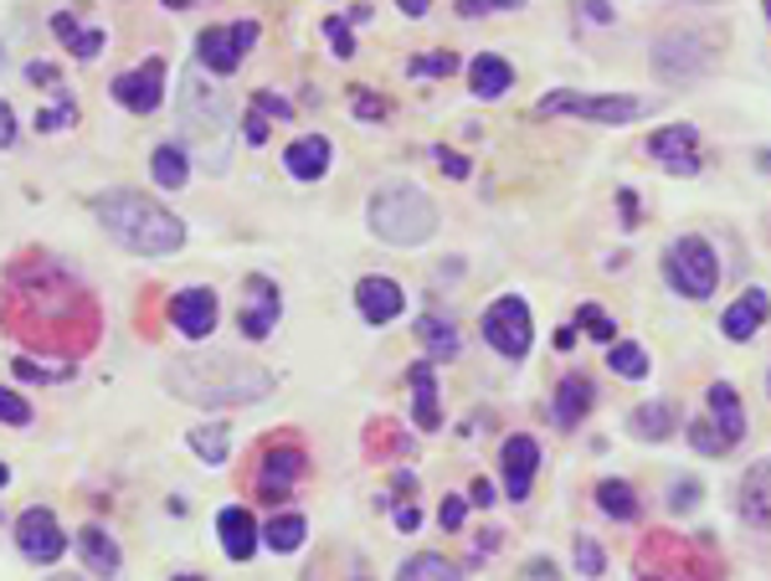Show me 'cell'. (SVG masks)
Here are the masks:
<instances>
[{
  "label": "cell",
  "instance_id": "cell-1",
  "mask_svg": "<svg viewBox=\"0 0 771 581\" xmlns=\"http://www.w3.org/2000/svg\"><path fill=\"white\" fill-rule=\"evenodd\" d=\"M0 319L21 345L31 350H62V356H83L98 340V304L67 268L27 257L6 273V294H0Z\"/></svg>",
  "mask_w": 771,
  "mask_h": 581
},
{
  "label": "cell",
  "instance_id": "cell-2",
  "mask_svg": "<svg viewBox=\"0 0 771 581\" xmlns=\"http://www.w3.org/2000/svg\"><path fill=\"white\" fill-rule=\"evenodd\" d=\"M170 391L196 406H247L273 391V376L232 350H222V356L207 350V356H186L170 366Z\"/></svg>",
  "mask_w": 771,
  "mask_h": 581
},
{
  "label": "cell",
  "instance_id": "cell-3",
  "mask_svg": "<svg viewBox=\"0 0 771 581\" xmlns=\"http://www.w3.org/2000/svg\"><path fill=\"white\" fill-rule=\"evenodd\" d=\"M93 211H98V222H104L129 253L165 257V253H180V247H186V226H180L176 211H165L160 201H149V196H139V191H104L93 201Z\"/></svg>",
  "mask_w": 771,
  "mask_h": 581
},
{
  "label": "cell",
  "instance_id": "cell-4",
  "mask_svg": "<svg viewBox=\"0 0 771 581\" xmlns=\"http://www.w3.org/2000/svg\"><path fill=\"white\" fill-rule=\"evenodd\" d=\"M180 129H186V145L207 160V170L222 176L232 108H226V88H216L207 73H186V77H180Z\"/></svg>",
  "mask_w": 771,
  "mask_h": 581
},
{
  "label": "cell",
  "instance_id": "cell-5",
  "mask_svg": "<svg viewBox=\"0 0 771 581\" xmlns=\"http://www.w3.org/2000/svg\"><path fill=\"white\" fill-rule=\"evenodd\" d=\"M371 232L381 242H391V247H422L437 232V207L416 186L391 180V186H381L371 196Z\"/></svg>",
  "mask_w": 771,
  "mask_h": 581
},
{
  "label": "cell",
  "instance_id": "cell-6",
  "mask_svg": "<svg viewBox=\"0 0 771 581\" xmlns=\"http://www.w3.org/2000/svg\"><path fill=\"white\" fill-rule=\"evenodd\" d=\"M664 278L684 298H710L715 284H720V257H715V247L705 237H679L668 242L664 253Z\"/></svg>",
  "mask_w": 771,
  "mask_h": 581
},
{
  "label": "cell",
  "instance_id": "cell-7",
  "mask_svg": "<svg viewBox=\"0 0 771 581\" xmlns=\"http://www.w3.org/2000/svg\"><path fill=\"white\" fill-rule=\"evenodd\" d=\"M648 98H633V93H546L535 114H577V119L592 124H627L648 114Z\"/></svg>",
  "mask_w": 771,
  "mask_h": 581
},
{
  "label": "cell",
  "instance_id": "cell-8",
  "mask_svg": "<svg viewBox=\"0 0 771 581\" xmlns=\"http://www.w3.org/2000/svg\"><path fill=\"white\" fill-rule=\"evenodd\" d=\"M263 36V27L257 21H232V27H207L201 36H196V57H201V67L216 77H232L242 67V57L253 52V42Z\"/></svg>",
  "mask_w": 771,
  "mask_h": 581
},
{
  "label": "cell",
  "instance_id": "cell-9",
  "mask_svg": "<svg viewBox=\"0 0 771 581\" xmlns=\"http://www.w3.org/2000/svg\"><path fill=\"white\" fill-rule=\"evenodd\" d=\"M530 335H535V325H530V304H525L519 294L494 298L489 314H484V340H489L494 350H499V356L525 360V350H530Z\"/></svg>",
  "mask_w": 771,
  "mask_h": 581
},
{
  "label": "cell",
  "instance_id": "cell-10",
  "mask_svg": "<svg viewBox=\"0 0 771 581\" xmlns=\"http://www.w3.org/2000/svg\"><path fill=\"white\" fill-rule=\"evenodd\" d=\"M705 67H710V46L699 31H668L653 46V73L664 83H695Z\"/></svg>",
  "mask_w": 771,
  "mask_h": 581
},
{
  "label": "cell",
  "instance_id": "cell-11",
  "mask_svg": "<svg viewBox=\"0 0 771 581\" xmlns=\"http://www.w3.org/2000/svg\"><path fill=\"white\" fill-rule=\"evenodd\" d=\"M15 546H21V556H31V561H42V567H46V561H57L73 540H67V530L57 525L52 509L36 505V509H27V515L15 520Z\"/></svg>",
  "mask_w": 771,
  "mask_h": 581
},
{
  "label": "cell",
  "instance_id": "cell-12",
  "mask_svg": "<svg viewBox=\"0 0 771 581\" xmlns=\"http://www.w3.org/2000/svg\"><path fill=\"white\" fill-rule=\"evenodd\" d=\"M114 98H119L129 114H155L165 98V57H145L139 67L114 77Z\"/></svg>",
  "mask_w": 771,
  "mask_h": 581
},
{
  "label": "cell",
  "instance_id": "cell-13",
  "mask_svg": "<svg viewBox=\"0 0 771 581\" xmlns=\"http://www.w3.org/2000/svg\"><path fill=\"white\" fill-rule=\"evenodd\" d=\"M309 468V458H304V447L294 443H273L263 453V468H257V489H263V499H288V489H294V478Z\"/></svg>",
  "mask_w": 771,
  "mask_h": 581
},
{
  "label": "cell",
  "instance_id": "cell-14",
  "mask_svg": "<svg viewBox=\"0 0 771 581\" xmlns=\"http://www.w3.org/2000/svg\"><path fill=\"white\" fill-rule=\"evenodd\" d=\"M648 155L664 160L674 176H699V135L695 124H674V129H658L648 139Z\"/></svg>",
  "mask_w": 771,
  "mask_h": 581
},
{
  "label": "cell",
  "instance_id": "cell-15",
  "mask_svg": "<svg viewBox=\"0 0 771 581\" xmlns=\"http://www.w3.org/2000/svg\"><path fill=\"white\" fill-rule=\"evenodd\" d=\"M499 468H505V499H525L535 468H540V443L525 437V433L505 437V447H499Z\"/></svg>",
  "mask_w": 771,
  "mask_h": 581
},
{
  "label": "cell",
  "instance_id": "cell-16",
  "mask_svg": "<svg viewBox=\"0 0 771 581\" xmlns=\"http://www.w3.org/2000/svg\"><path fill=\"white\" fill-rule=\"evenodd\" d=\"M170 319L186 340H207L211 329H216V294L211 288H180L170 298Z\"/></svg>",
  "mask_w": 771,
  "mask_h": 581
},
{
  "label": "cell",
  "instance_id": "cell-17",
  "mask_svg": "<svg viewBox=\"0 0 771 581\" xmlns=\"http://www.w3.org/2000/svg\"><path fill=\"white\" fill-rule=\"evenodd\" d=\"M278 288L267 284V278H253L247 284V304H242L237 314V329L247 335V340H263V335H273V325H278Z\"/></svg>",
  "mask_w": 771,
  "mask_h": 581
},
{
  "label": "cell",
  "instance_id": "cell-18",
  "mask_svg": "<svg viewBox=\"0 0 771 581\" xmlns=\"http://www.w3.org/2000/svg\"><path fill=\"white\" fill-rule=\"evenodd\" d=\"M767 314H771L767 288H746V294L726 309V319H720V335H726V340H751V335L767 325Z\"/></svg>",
  "mask_w": 771,
  "mask_h": 581
},
{
  "label": "cell",
  "instance_id": "cell-19",
  "mask_svg": "<svg viewBox=\"0 0 771 581\" xmlns=\"http://www.w3.org/2000/svg\"><path fill=\"white\" fill-rule=\"evenodd\" d=\"M356 304L360 314L371 319V325H391L401 314V304H406V294H401L397 278H360L356 284Z\"/></svg>",
  "mask_w": 771,
  "mask_h": 581
},
{
  "label": "cell",
  "instance_id": "cell-20",
  "mask_svg": "<svg viewBox=\"0 0 771 581\" xmlns=\"http://www.w3.org/2000/svg\"><path fill=\"white\" fill-rule=\"evenodd\" d=\"M216 536H222V551L232 556V561H247V556L257 551V540H263V530H257V520L247 515V509H222L216 515Z\"/></svg>",
  "mask_w": 771,
  "mask_h": 581
},
{
  "label": "cell",
  "instance_id": "cell-21",
  "mask_svg": "<svg viewBox=\"0 0 771 581\" xmlns=\"http://www.w3.org/2000/svg\"><path fill=\"white\" fill-rule=\"evenodd\" d=\"M741 520L757 525V530H771V458L746 468L741 478Z\"/></svg>",
  "mask_w": 771,
  "mask_h": 581
},
{
  "label": "cell",
  "instance_id": "cell-22",
  "mask_svg": "<svg viewBox=\"0 0 771 581\" xmlns=\"http://www.w3.org/2000/svg\"><path fill=\"white\" fill-rule=\"evenodd\" d=\"M705 402H710V422L720 427V437L736 447L746 437V412H741V397H736V387H730V381H715V387L705 391Z\"/></svg>",
  "mask_w": 771,
  "mask_h": 581
},
{
  "label": "cell",
  "instance_id": "cell-23",
  "mask_svg": "<svg viewBox=\"0 0 771 581\" xmlns=\"http://www.w3.org/2000/svg\"><path fill=\"white\" fill-rule=\"evenodd\" d=\"M329 139L325 135H304V139H294L288 145V155H283V165H288V176L294 180H319L329 170Z\"/></svg>",
  "mask_w": 771,
  "mask_h": 581
},
{
  "label": "cell",
  "instance_id": "cell-24",
  "mask_svg": "<svg viewBox=\"0 0 771 581\" xmlns=\"http://www.w3.org/2000/svg\"><path fill=\"white\" fill-rule=\"evenodd\" d=\"M509 83H515V67H509L499 52H478V57L468 62V88H474L478 98H499Z\"/></svg>",
  "mask_w": 771,
  "mask_h": 581
},
{
  "label": "cell",
  "instance_id": "cell-25",
  "mask_svg": "<svg viewBox=\"0 0 771 581\" xmlns=\"http://www.w3.org/2000/svg\"><path fill=\"white\" fill-rule=\"evenodd\" d=\"M592 402H596V391L587 376H561V387H556V422H561V427H577Z\"/></svg>",
  "mask_w": 771,
  "mask_h": 581
},
{
  "label": "cell",
  "instance_id": "cell-26",
  "mask_svg": "<svg viewBox=\"0 0 771 581\" xmlns=\"http://www.w3.org/2000/svg\"><path fill=\"white\" fill-rule=\"evenodd\" d=\"M416 340H422L427 360L458 356V329H453V319H443V314H422V319H416Z\"/></svg>",
  "mask_w": 771,
  "mask_h": 581
},
{
  "label": "cell",
  "instance_id": "cell-27",
  "mask_svg": "<svg viewBox=\"0 0 771 581\" xmlns=\"http://www.w3.org/2000/svg\"><path fill=\"white\" fill-rule=\"evenodd\" d=\"M406 381H412V391H416V427L437 433V427H443V412H437V376H432V360L427 366H412Z\"/></svg>",
  "mask_w": 771,
  "mask_h": 581
},
{
  "label": "cell",
  "instance_id": "cell-28",
  "mask_svg": "<svg viewBox=\"0 0 771 581\" xmlns=\"http://www.w3.org/2000/svg\"><path fill=\"white\" fill-rule=\"evenodd\" d=\"M77 551H83L88 571H98V577H114V571H119V546H114V536L98 530V525H88V530L77 536Z\"/></svg>",
  "mask_w": 771,
  "mask_h": 581
},
{
  "label": "cell",
  "instance_id": "cell-29",
  "mask_svg": "<svg viewBox=\"0 0 771 581\" xmlns=\"http://www.w3.org/2000/svg\"><path fill=\"white\" fill-rule=\"evenodd\" d=\"M149 176L160 180L165 191H180L186 180H191V155L180 145H160L155 155H149Z\"/></svg>",
  "mask_w": 771,
  "mask_h": 581
},
{
  "label": "cell",
  "instance_id": "cell-30",
  "mask_svg": "<svg viewBox=\"0 0 771 581\" xmlns=\"http://www.w3.org/2000/svg\"><path fill=\"white\" fill-rule=\"evenodd\" d=\"M52 31H57V42L73 46V57H98V52H104V31H83L73 11L52 15Z\"/></svg>",
  "mask_w": 771,
  "mask_h": 581
},
{
  "label": "cell",
  "instance_id": "cell-31",
  "mask_svg": "<svg viewBox=\"0 0 771 581\" xmlns=\"http://www.w3.org/2000/svg\"><path fill=\"white\" fill-rule=\"evenodd\" d=\"M596 505H602V515H612V520H638V494H633V484H623V478H602V484H596Z\"/></svg>",
  "mask_w": 771,
  "mask_h": 581
},
{
  "label": "cell",
  "instance_id": "cell-32",
  "mask_svg": "<svg viewBox=\"0 0 771 581\" xmlns=\"http://www.w3.org/2000/svg\"><path fill=\"white\" fill-rule=\"evenodd\" d=\"M397 581H463V571L447 561V556H437V551H422V556H412L406 567L397 571Z\"/></svg>",
  "mask_w": 771,
  "mask_h": 581
},
{
  "label": "cell",
  "instance_id": "cell-33",
  "mask_svg": "<svg viewBox=\"0 0 771 581\" xmlns=\"http://www.w3.org/2000/svg\"><path fill=\"white\" fill-rule=\"evenodd\" d=\"M186 443L196 447V458L201 463H222L226 447H232V427H226V422H201V427H191Z\"/></svg>",
  "mask_w": 771,
  "mask_h": 581
},
{
  "label": "cell",
  "instance_id": "cell-34",
  "mask_svg": "<svg viewBox=\"0 0 771 581\" xmlns=\"http://www.w3.org/2000/svg\"><path fill=\"white\" fill-rule=\"evenodd\" d=\"M627 427H633V437H648V443H658V437L674 433V406H664V402L638 406V412L627 418Z\"/></svg>",
  "mask_w": 771,
  "mask_h": 581
},
{
  "label": "cell",
  "instance_id": "cell-35",
  "mask_svg": "<svg viewBox=\"0 0 771 581\" xmlns=\"http://www.w3.org/2000/svg\"><path fill=\"white\" fill-rule=\"evenodd\" d=\"M304 536H309L304 515H273V520L263 525V540L273 546V551H298V546H304Z\"/></svg>",
  "mask_w": 771,
  "mask_h": 581
},
{
  "label": "cell",
  "instance_id": "cell-36",
  "mask_svg": "<svg viewBox=\"0 0 771 581\" xmlns=\"http://www.w3.org/2000/svg\"><path fill=\"white\" fill-rule=\"evenodd\" d=\"M608 366L623 376V381H643V376H648V350H643V345H612Z\"/></svg>",
  "mask_w": 771,
  "mask_h": 581
},
{
  "label": "cell",
  "instance_id": "cell-37",
  "mask_svg": "<svg viewBox=\"0 0 771 581\" xmlns=\"http://www.w3.org/2000/svg\"><path fill=\"white\" fill-rule=\"evenodd\" d=\"M689 443H695L699 453H726V447H730L710 418H695V422H689Z\"/></svg>",
  "mask_w": 771,
  "mask_h": 581
},
{
  "label": "cell",
  "instance_id": "cell-38",
  "mask_svg": "<svg viewBox=\"0 0 771 581\" xmlns=\"http://www.w3.org/2000/svg\"><path fill=\"white\" fill-rule=\"evenodd\" d=\"M0 422H11V427H27V422H31V406H27L21 391L0 387Z\"/></svg>",
  "mask_w": 771,
  "mask_h": 581
},
{
  "label": "cell",
  "instance_id": "cell-39",
  "mask_svg": "<svg viewBox=\"0 0 771 581\" xmlns=\"http://www.w3.org/2000/svg\"><path fill=\"white\" fill-rule=\"evenodd\" d=\"M577 325L587 329L592 340H612V335H617V329H612V319L596 309V304H581V309H577Z\"/></svg>",
  "mask_w": 771,
  "mask_h": 581
},
{
  "label": "cell",
  "instance_id": "cell-40",
  "mask_svg": "<svg viewBox=\"0 0 771 581\" xmlns=\"http://www.w3.org/2000/svg\"><path fill=\"white\" fill-rule=\"evenodd\" d=\"M577 571L581 577H602L608 571V556H602L596 540H577Z\"/></svg>",
  "mask_w": 771,
  "mask_h": 581
},
{
  "label": "cell",
  "instance_id": "cell-41",
  "mask_svg": "<svg viewBox=\"0 0 771 581\" xmlns=\"http://www.w3.org/2000/svg\"><path fill=\"white\" fill-rule=\"evenodd\" d=\"M453 67H458V62L447 57V52H432V57H412V62H406V73H412V77H443V73H453Z\"/></svg>",
  "mask_w": 771,
  "mask_h": 581
},
{
  "label": "cell",
  "instance_id": "cell-42",
  "mask_svg": "<svg viewBox=\"0 0 771 581\" xmlns=\"http://www.w3.org/2000/svg\"><path fill=\"white\" fill-rule=\"evenodd\" d=\"M695 505H699V484L695 478H679V484L668 489V509H679L684 515V509H695Z\"/></svg>",
  "mask_w": 771,
  "mask_h": 581
},
{
  "label": "cell",
  "instance_id": "cell-43",
  "mask_svg": "<svg viewBox=\"0 0 771 581\" xmlns=\"http://www.w3.org/2000/svg\"><path fill=\"white\" fill-rule=\"evenodd\" d=\"M325 31H329V42H335V52H340V57H350V52H356V36H350V27H345L340 15H325Z\"/></svg>",
  "mask_w": 771,
  "mask_h": 581
},
{
  "label": "cell",
  "instance_id": "cell-44",
  "mask_svg": "<svg viewBox=\"0 0 771 581\" xmlns=\"http://www.w3.org/2000/svg\"><path fill=\"white\" fill-rule=\"evenodd\" d=\"M427 155H432V160H437V165H443V170H447V176H453V180H463V176H468V160H463V155H453V149H447V145H432Z\"/></svg>",
  "mask_w": 771,
  "mask_h": 581
},
{
  "label": "cell",
  "instance_id": "cell-45",
  "mask_svg": "<svg viewBox=\"0 0 771 581\" xmlns=\"http://www.w3.org/2000/svg\"><path fill=\"white\" fill-rule=\"evenodd\" d=\"M463 515H468V505H463L458 494H453V499H443V515H437V520H443V530H458Z\"/></svg>",
  "mask_w": 771,
  "mask_h": 581
},
{
  "label": "cell",
  "instance_id": "cell-46",
  "mask_svg": "<svg viewBox=\"0 0 771 581\" xmlns=\"http://www.w3.org/2000/svg\"><path fill=\"white\" fill-rule=\"evenodd\" d=\"M356 114H366V119H385V104L376 98V93L356 88Z\"/></svg>",
  "mask_w": 771,
  "mask_h": 581
},
{
  "label": "cell",
  "instance_id": "cell-47",
  "mask_svg": "<svg viewBox=\"0 0 771 581\" xmlns=\"http://www.w3.org/2000/svg\"><path fill=\"white\" fill-rule=\"evenodd\" d=\"M253 108H257V114H278V119H288V114H294V108L283 104L278 93H257V98H253Z\"/></svg>",
  "mask_w": 771,
  "mask_h": 581
},
{
  "label": "cell",
  "instance_id": "cell-48",
  "mask_svg": "<svg viewBox=\"0 0 771 581\" xmlns=\"http://www.w3.org/2000/svg\"><path fill=\"white\" fill-rule=\"evenodd\" d=\"M242 139H247V145H263V139H267V119L257 114V108L247 114V124H242Z\"/></svg>",
  "mask_w": 771,
  "mask_h": 581
},
{
  "label": "cell",
  "instance_id": "cell-49",
  "mask_svg": "<svg viewBox=\"0 0 771 581\" xmlns=\"http://www.w3.org/2000/svg\"><path fill=\"white\" fill-rule=\"evenodd\" d=\"M15 145V114H11V104L0 98V149H11Z\"/></svg>",
  "mask_w": 771,
  "mask_h": 581
},
{
  "label": "cell",
  "instance_id": "cell-50",
  "mask_svg": "<svg viewBox=\"0 0 771 581\" xmlns=\"http://www.w3.org/2000/svg\"><path fill=\"white\" fill-rule=\"evenodd\" d=\"M416 525H422V509H397V530H416Z\"/></svg>",
  "mask_w": 771,
  "mask_h": 581
},
{
  "label": "cell",
  "instance_id": "cell-51",
  "mask_svg": "<svg viewBox=\"0 0 771 581\" xmlns=\"http://www.w3.org/2000/svg\"><path fill=\"white\" fill-rule=\"evenodd\" d=\"M27 77H31V83H57V73H52L46 62H31V67H27Z\"/></svg>",
  "mask_w": 771,
  "mask_h": 581
},
{
  "label": "cell",
  "instance_id": "cell-52",
  "mask_svg": "<svg viewBox=\"0 0 771 581\" xmlns=\"http://www.w3.org/2000/svg\"><path fill=\"white\" fill-rule=\"evenodd\" d=\"M474 505H494V484H489V478H478V484H474Z\"/></svg>",
  "mask_w": 771,
  "mask_h": 581
},
{
  "label": "cell",
  "instance_id": "cell-53",
  "mask_svg": "<svg viewBox=\"0 0 771 581\" xmlns=\"http://www.w3.org/2000/svg\"><path fill=\"white\" fill-rule=\"evenodd\" d=\"M617 201H623V216H627V222H638V196H633V191H623V196H617Z\"/></svg>",
  "mask_w": 771,
  "mask_h": 581
},
{
  "label": "cell",
  "instance_id": "cell-54",
  "mask_svg": "<svg viewBox=\"0 0 771 581\" xmlns=\"http://www.w3.org/2000/svg\"><path fill=\"white\" fill-rule=\"evenodd\" d=\"M6 484H11V468H6V463H0V489H6Z\"/></svg>",
  "mask_w": 771,
  "mask_h": 581
},
{
  "label": "cell",
  "instance_id": "cell-55",
  "mask_svg": "<svg viewBox=\"0 0 771 581\" xmlns=\"http://www.w3.org/2000/svg\"><path fill=\"white\" fill-rule=\"evenodd\" d=\"M176 581H207V577H176Z\"/></svg>",
  "mask_w": 771,
  "mask_h": 581
},
{
  "label": "cell",
  "instance_id": "cell-56",
  "mask_svg": "<svg viewBox=\"0 0 771 581\" xmlns=\"http://www.w3.org/2000/svg\"><path fill=\"white\" fill-rule=\"evenodd\" d=\"M767 391H771V371H767Z\"/></svg>",
  "mask_w": 771,
  "mask_h": 581
},
{
  "label": "cell",
  "instance_id": "cell-57",
  "mask_svg": "<svg viewBox=\"0 0 771 581\" xmlns=\"http://www.w3.org/2000/svg\"><path fill=\"white\" fill-rule=\"evenodd\" d=\"M767 15H771V6H767Z\"/></svg>",
  "mask_w": 771,
  "mask_h": 581
},
{
  "label": "cell",
  "instance_id": "cell-58",
  "mask_svg": "<svg viewBox=\"0 0 771 581\" xmlns=\"http://www.w3.org/2000/svg\"><path fill=\"white\" fill-rule=\"evenodd\" d=\"M648 581H653V577H648Z\"/></svg>",
  "mask_w": 771,
  "mask_h": 581
}]
</instances>
